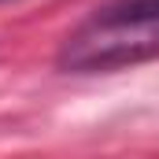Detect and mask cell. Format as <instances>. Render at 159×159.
I'll use <instances>...</instances> for the list:
<instances>
[{
  "mask_svg": "<svg viewBox=\"0 0 159 159\" xmlns=\"http://www.w3.org/2000/svg\"><path fill=\"white\" fill-rule=\"evenodd\" d=\"M159 56V0H107L78 22L56 52L70 74H100L137 67Z\"/></svg>",
  "mask_w": 159,
  "mask_h": 159,
  "instance_id": "obj_1",
  "label": "cell"
}]
</instances>
